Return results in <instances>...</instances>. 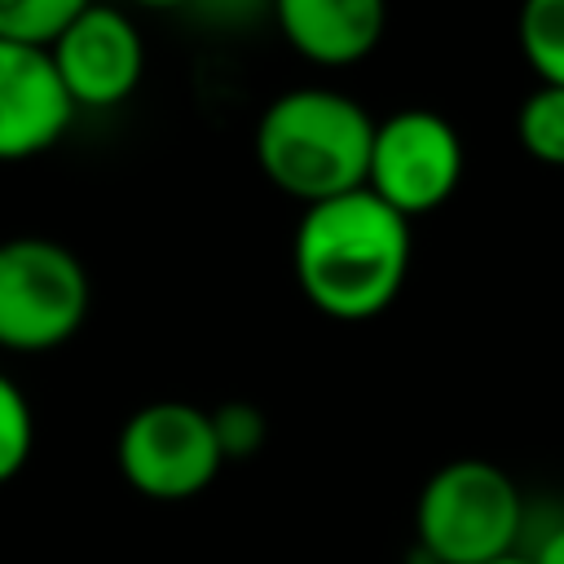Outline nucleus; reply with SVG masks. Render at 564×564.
I'll list each match as a JSON object with an SVG mask.
<instances>
[{"label": "nucleus", "instance_id": "4", "mask_svg": "<svg viewBox=\"0 0 564 564\" xmlns=\"http://www.w3.org/2000/svg\"><path fill=\"white\" fill-rule=\"evenodd\" d=\"M88 269L84 260L40 234L0 242V348L4 352H53L70 344L88 317Z\"/></svg>", "mask_w": 564, "mask_h": 564}, {"label": "nucleus", "instance_id": "9", "mask_svg": "<svg viewBox=\"0 0 564 564\" xmlns=\"http://www.w3.org/2000/svg\"><path fill=\"white\" fill-rule=\"evenodd\" d=\"M282 40L322 70L366 62L388 31V0H273Z\"/></svg>", "mask_w": 564, "mask_h": 564}, {"label": "nucleus", "instance_id": "13", "mask_svg": "<svg viewBox=\"0 0 564 564\" xmlns=\"http://www.w3.org/2000/svg\"><path fill=\"white\" fill-rule=\"evenodd\" d=\"M35 454V410L18 379L0 370V485H9Z\"/></svg>", "mask_w": 564, "mask_h": 564}, {"label": "nucleus", "instance_id": "12", "mask_svg": "<svg viewBox=\"0 0 564 564\" xmlns=\"http://www.w3.org/2000/svg\"><path fill=\"white\" fill-rule=\"evenodd\" d=\"M93 0H0V40L48 48Z\"/></svg>", "mask_w": 564, "mask_h": 564}, {"label": "nucleus", "instance_id": "16", "mask_svg": "<svg viewBox=\"0 0 564 564\" xmlns=\"http://www.w3.org/2000/svg\"><path fill=\"white\" fill-rule=\"evenodd\" d=\"M520 555H524L529 564H564V516H555L546 529L529 533V538L520 542Z\"/></svg>", "mask_w": 564, "mask_h": 564}, {"label": "nucleus", "instance_id": "14", "mask_svg": "<svg viewBox=\"0 0 564 564\" xmlns=\"http://www.w3.org/2000/svg\"><path fill=\"white\" fill-rule=\"evenodd\" d=\"M212 432H216V445H220L225 463L229 458H251L269 441V419L251 401H225V405L212 410Z\"/></svg>", "mask_w": 564, "mask_h": 564}, {"label": "nucleus", "instance_id": "3", "mask_svg": "<svg viewBox=\"0 0 564 564\" xmlns=\"http://www.w3.org/2000/svg\"><path fill=\"white\" fill-rule=\"evenodd\" d=\"M529 502L489 458L436 467L414 502V551L427 564H489L520 551Z\"/></svg>", "mask_w": 564, "mask_h": 564}, {"label": "nucleus", "instance_id": "11", "mask_svg": "<svg viewBox=\"0 0 564 564\" xmlns=\"http://www.w3.org/2000/svg\"><path fill=\"white\" fill-rule=\"evenodd\" d=\"M520 150L542 167H564V88L538 84L516 110Z\"/></svg>", "mask_w": 564, "mask_h": 564}, {"label": "nucleus", "instance_id": "18", "mask_svg": "<svg viewBox=\"0 0 564 564\" xmlns=\"http://www.w3.org/2000/svg\"><path fill=\"white\" fill-rule=\"evenodd\" d=\"M489 564H529L520 551H511V555H502V560H489Z\"/></svg>", "mask_w": 564, "mask_h": 564}, {"label": "nucleus", "instance_id": "6", "mask_svg": "<svg viewBox=\"0 0 564 564\" xmlns=\"http://www.w3.org/2000/svg\"><path fill=\"white\" fill-rule=\"evenodd\" d=\"M463 163L467 154L458 128L436 110L405 106L392 110L388 119H375L366 189L405 220H414L454 198L463 181Z\"/></svg>", "mask_w": 564, "mask_h": 564}, {"label": "nucleus", "instance_id": "15", "mask_svg": "<svg viewBox=\"0 0 564 564\" xmlns=\"http://www.w3.org/2000/svg\"><path fill=\"white\" fill-rule=\"evenodd\" d=\"M189 9L212 22V26H247L256 18H269L273 13V0H189Z\"/></svg>", "mask_w": 564, "mask_h": 564}, {"label": "nucleus", "instance_id": "5", "mask_svg": "<svg viewBox=\"0 0 564 564\" xmlns=\"http://www.w3.org/2000/svg\"><path fill=\"white\" fill-rule=\"evenodd\" d=\"M115 463L141 498L185 502L220 476L225 454L212 432V410L194 401H150L119 427Z\"/></svg>", "mask_w": 564, "mask_h": 564}, {"label": "nucleus", "instance_id": "17", "mask_svg": "<svg viewBox=\"0 0 564 564\" xmlns=\"http://www.w3.org/2000/svg\"><path fill=\"white\" fill-rule=\"evenodd\" d=\"M141 9H189V0H132Z\"/></svg>", "mask_w": 564, "mask_h": 564}, {"label": "nucleus", "instance_id": "1", "mask_svg": "<svg viewBox=\"0 0 564 564\" xmlns=\"http://www.w3.org/2000/svg\"><path fill=\"white\" fill-rule=\"evenodd\" d=\"M410 251V220L361 185L300 212L291 269L300 295L322 317L370 322L401 295Z\"/></svg>", "mask_w": 564, "mask_h": 564}, {"label": "nucleus", "instance_id": "8", "mask_svg": "<svg viewBox=\"0 0 564 564\" xmlns=\"http://www.w3.org/2000/svg\"><path fill=\"white\" fill-rule=\"evenodd\" d=\"M75 119L48 48L0 40V163H22L53 150Z\"/></svg>", "mask_w": 564, "mask_h": 564}, {"label": "nucleus", "instance_id": "7", "mask_svg": "<svg viewBox=\"0 0 564 564\" xmlns=\"http://www.w3.org/2000/svg\"><path fill=\"white\" fill-rule=\"evenodd\" d=\"M48 57L75 110H115L145 75L141 26L123 9L97 0L48 44Z\"/></svg>", "mask_w": 564, "mask_h": 564}, {"label": "nucleus", "instance_id": "10", "mask_svg": "<svg viewBox=\"0 0 564 564\" xmlns=\"http://www.w3.org/2000/svg\"><path fill=\"white\" fill-rule=\"evenodd\" d=\"M516 40L538 84L564 88V0H520Z\"/></svg>", "mask_w": 564, "mask_h": 564}, {"label": "nucleus", "instance_id": "2", "mask_svg": "<svg viewBox=\"0 0 564 564\" xmlns=\"http://www.w3.org/2000/svg\"><path fill=\"white\" fill-rule=\"evenodd\" d=\"M375 141V115L339 93L300 84L278 93L256 119V163L264 181L300 207L361 189Z\"/></svg>", "mask_w": 564, "mask_h": 564}]
</instances>
